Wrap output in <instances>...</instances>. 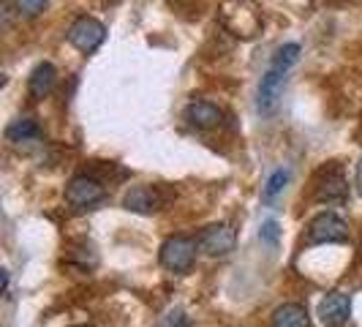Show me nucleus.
Returning <instances> with one entry per match:
<instances>
[{
    "label": "nucleus",
    "instance_id": "nucleus-1",
    "mask_svg": "<svg viewBox=\"0 0 362 327\" xmlns=\"http://www.w3.org/2000/svg\"><path fill=\"white\" fill-rule=\"evenodd\" d=\"M300 44H284L278 47V52L272 54L267 71L262 74V82H259V98H256V107L262 115H272L278 104H281V96H284V85H286V76L294 69V63L300 60Z\"/></svg>",
    "mask_w": 362,
    "mask_h": 327
},
{
    "label": "nucleus",
    "instance_id": "nucleus-2",
    "mask_svg": "<svg viewBox=\"0 0 362 327\" xmlns=\"http://www.w3.org/2000/svg\"><path fill=\"white\" fill-rule=\"evenodd\" d=\"M223 25L240 38H251L262 28V14L256 8L254 0H226L223 11H221Z\"/></svg>",
    "mask_w": 362,
    "mask_h": 327
},
{
    "label": "nucleus",
    "instance_id": "nucleus-3",
    "mask_svg": "<svg viewBox=\"0 0 362 327\" xmlns=\"http://www.w3.org/2000/svg\"><path fill=\"white\" fill-rule=\"evenodd\" d=\"M161 265L172 272H188L194 268L197 259V240L185 235H175L169 240H163L161 246Z\"/></svg>",
    "mask_w": 362,
    "mask_h": 327
},
{
    "label": "nucleus",
    "instance_id": "nucleus-4",
    "mask_svg": "<svg viewBox=\"0 0 362 327\" xmlns=\"http://www.w3.org/2000/svg\"><path fill=\"white\" fill-rule=\"evenodd\" d=\"M349 237V224L335 213H319L308 224V246H322V243H344Z\"/></svg>",
    "mask_w": 362,
    "mask_h": 327
},
{
    "label": "nucleus",
    "instance_id": "nucleus-5",
    "mask_svg": "<svg viewBox=\"0 0 362 327\" xmlns=\"http://www.w3.org/2000/svg\"><path fill=\"white\" fill-rule=\"evenodd\" d=\"M104 38H107V28L93 17H79L69 28V44L85 54L95 52L104 44Z\"/></svg>",
    "mask_w": 362,
    "mask_h": 327
},
{
    "label": "nucleus",
    "instance_id": "nucleus-6",
    "mask_svg": "<svg viewBox=\"0 0 362 327\" xmlns=\"http://www.w3.org/2000/svg\"><path fill=\"white\" fill-rule=\"evenodd\" d=\"M237 235L229 224H210L204 226L197 237V246L199 251H204L207 256H226L235 251Z\"/></svg>",
    "mask_w": 362,
    "mask_h": 327
},
{
    "label": "nucleus",
    "instance_id": "nucleus-7",
    "mask_svg": "<svg viewBox=\"0 0 362 327\" xmlns=\"http://www.w3.org/2000/svg\"><path fill=\"white\" fill-rule=\"evenodd\" d=\"M346 197H349V183L344 178V169L338 164L322 169L316 180V200L332 205V202H346Z\"/></svg>",
    "mask_w": 362,
    "mask_h": 327
},
{
    "label": "nucleus",
    "instance_id": "nucleus-8",
    "mask_svg": "<svg viewBox=\"0 0 362 327\" xmlns=\"http://www.w3.org/2000/svg\"><path fill=\"white\" fill-rule=\"evenodd\" d=\"M104 200V185L95 180V178H88V175H76L69 185H66V202L71 207H90V205H98Z\"/></svg>",
    "mask_w": 362,
    "mask_h": 327
},
{
    "label": "nucleus",
    "instance_id": "nucleus-9",
    "mask_svg": "<svg viewBox=\"0 0 362 327\" xmlns=\"http://www.w3.org/2000/svg\"><path fill=\"white\" fill-rule=\"evenodd\" d=\"M349 314H351V300L344 292H332L327 294L325 300L319 303V319L327 327H341L349 322Z\"/></svg>",
    "mask_w": 362,
    "mask_h": 327
},
{
    "label": "nucleus",
    "instance_id": "nucleus-10",
    "mask_svg": "<svg viewBox=\"0 0 362 327\" xmlns=\"http://www.w3.org/2000/svg\"><path fill=\"white\" fill-rule=\"evenodd\" d=\"M182 117H185V123L191 128L207 131V128L221 126L223 112H221L216 104H210V101H191V104L185 107V112H182Z\"/></svg>",
    "mask_w": 362,
    "mask_h": 327
},
{
    "label": "nucleus",
    "instance_id": "nucleus-11",
    "mask_svg": "<svg viewBox=\"0 0 362 327\" xmlns=\"http://www.w3.org/2000/svg\"><path fill=\"white\" fill-rule=\"evenodd\" d=\"M123 207L131 213H139V216H150L161 207V194L153 185H134L123 200Z\"/></svg>",
    "mask_w": 362,
    "mask_h": 327
},
{
    "label": "nucleus",
    "instance_id": "nucleus-12",
    "mask_svg": "<svg viewBox=\"0 0 362 327\" xmlns=\"http://www.w3.org/2000/svg\"><path fill=\"white\" fill-rule=\"evenodd\" d=\"M54 79H57V71H54L52 63H38L36 69L30 71V76H28V91H30V96L33 98H47L49 93H52L54 88Z\"/></svg>",
    "mask_w": 362,
    "mask_h": 327
},
{
    "label": "nucleus",
    "instance_id": "nucleus-13",
    "mask_svg": "<svg viewBox=\"0 0 362 327\" xmlns=\"http://www.w3.org/2000/svg\"><path fill=\"white\" fill-rule=\"evenodd\" d=\"M272 327H310L308 309L300 303H284L272 311Z\"/></svg>",
    "mask_w": 362,
    "mask_h": 327
},
{
    "label": "nucleus",
    "instance_id": "nucleus-14",
    "mask_svg": "<svg viewBox=\"0 0 362 327\" xmlns=\"http://www.w3.org/2000/svg\"><path fill=\"white\" fill-rule=\"evenodd\" d=\"M6 139L11 145H33V142L41 139V128L30 117H17V120H11L8 128H6Z\"/></svg>",
    "mask_w": 362,
    "mask_h": 327
},
{
    "label": "nucleus",
    "instance_id": "nucleus-15",
    "mask_svg": "<svg viewBox=\"0 0 362 327\" xmlns=\"http://www.w3.org/2000/svg\"><path fill=\"white\" fill-rule=\"evenodd\" d=\"M289 169H275L270 178H267V183H264V191H262V197H264V202H275L284 191H286V185H289Z\"/></svg>",
    "mask_w": 362,
    "mask_h": 327
},
{
    "label": "nucleus",
    "instance_id": "nucleus-16",
    "mask_svg": "<svg viewBox=\"0 0 362 327\" xmlns=\"http://www.w3.org/2000/svg\"><path fill=\"white\" fill-rule=\"evenodd\" d=\"M49 0H14L19 17H38L44 8H47Z\"/></svg>",
    "mask_w": 362,
    "mask_h": 327
},
{
    "label": "nucleus",
    "instance_id": "nucleus-17",
    "mask_svg": "<svg viewBox=\"0 0 362 327\" xmlns=\"http://www.w3.org/2000/svg\"><path fill=\"white\" fill-rule=\"evenodd\" d=\"M158 327H188V319H185V314L180 309L169 311V314H163Z\"/></svg>",
    "mask_w": 362,
    "mask_h": 327
},
{
    "label": "nucleus",
    "instance_id": "nucleus-18",
    "mask_svg": "<svg viewBox=\"0 0 362 327\" xmlns=\"http://www.w3.org/2000/svg\"><path fill=\"white\" fill-rule=\"evenodd\" d=\"M259 235H262V240H267L270 246H275V243H278V235H281V232H278V224H275V221H267Z\"/></svg>",
    "mask_w": 362,
    "mask_h": 327
},
{
    "label": "nucleus",
    "instance_id": "nucleus-19",
    "mask_svg": "<svg viewBox=\"0 0 362 327\" xmlns=\"http://www.w3.org/2000/svg\"><path fill=\"white\" fill-rule=\"evenodd\" d=\"M357 191L362 194V159H360V164H357Z\"/></svg>",
    "mask_w": 362,
    "mask_h": 327
},
{
    "label": "nucleus",
    "instance_id": "nucleus-20",
    "mask_svg": "<svg viewBox=\"0 0 362 327\" xmlns=\"http://www.w3.org/2000/svg\"><path fill=\"white\" fill-rule=\"evenodd\" d=\"M76 327H88V325H76Z\"/></svg>",
    "mask_w": 362,
    "mask_h": 327
}]
</instances>
